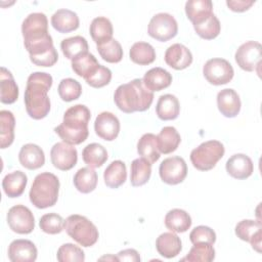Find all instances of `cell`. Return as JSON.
<instances>
[{"label": "cell", "instance_id": "obj_1", "mask_svg": "<svg viewBox=\"0 0 262 262\" xmlns=\"http://www.w3.org/2000/svg\"><path fill=\"white\" fill-rule=\"evenodd\" d=\"M21 33L30 58L54 49L52 37L48 33V19L44 13H30L21 24Z\"/></svg>", "mask_w": 262, "mask_h": 262}, {"label": "cell", "instance_id": "obj_2", "mask_svg": "<svg viewBox=\"0 0 262 262\" xmlns=\"http://www.w3.org/2000/svg\"><path fill=\"white\" fill-rule=\"evenodd\" d=\"M52 82L51 75L47 73L35 72L29 76L24 100L26 111L31 118L41 120L49 114L50 99L47 93Z\"/></svg>", "mask_w": 262, "mask_h": 262}, {"label": "cell", "instance_id": "obj_3", "mask_svg": "<svg viewBox=\"0 0 262 262\" xmlns=\"http://www.w3.org/2000/svg\"><path fill=\"white\" fill-rule=\"evenodd\" d=\"M90 118L91 113L86 105H73L66 111L62 123L54 128V132L66 143L72 145L80 144L88 137Z\"/></svg>", "mask_w": 262, "mask_h": 262}, {"label": "cell", "instance_id": "obj_4", "mask_svg": "<svg viewBox=\"0 0 262 262\" xmlns=\"http://www.w3.org/2000/svg\"><path fill=\"white\" fill-rule=\"evenodd\" d=\"M152 100L154 93L144 86L142 79H134L120 85L114 94L116 105L126 114L144 112L149 108Z\"/></svg>", "mask_w": 262, "mask_h": 262}, {"label": "cell", "instance_id": "obj_5", "mask_svg": "<svg viewBox=\"0 0 262 262\" xmlns=\"http://www.w3.org/2000/svg\"><path fill=\"white\" fill-rule=\"evenodd\" d=\"M58 191V178L50 172H43L35 177L29 192V196L31 203L36 208L46 209L56 204Z\"/></svg>", "mask_w": 262, "mask_h": 262}, {"label": "cell", "instance_id": "obj_6", "mask_svg": "<svg viewBox=\"0 0 262 262\" xmlns=\"http://www.w3.org/2000/svg\"><path fill=\"white\" fill-rule=\"evenodd\" d=\"M64 230L82 247L93 246L99 236L96 226L85 216L74 214L64 220Z\"/></svg>", "mask_w": 262, "mask_h": 262}, {"label": "cell", "instance_id": "obj_7", "mask_svg": "<svg viewBox=\"0 0 262 262\" xmlns=\"http://www.w3.org/2000/svg\"><path fill=\"white\" fill-rule=\"evenodd\" d=\"M224 145L218 140H209L201 143L190 152L192 166L200 171L213 169L224 156Z\"/></svg>", "mask_w": 262, "mask_h": 262}, {"label": "cell", "instance_id": "obj_8", "mask_svg": "<svg viewBox=\"0 0 262 262\" xmlns=\"http://www.w3.org/2000/svg\"><path fill=\"white\" fill-rule=\"evenodd\" d=\"M178 25L174 16L169 13L161 12L155 14L149 20L147 33L148 35L161 42H166L177 35Z\"/></svg>", "mask_w": 262, "mask_h": 262}, {"label": "cell", "instance_id": "obj_9", "mask_svg": "<svg viewBox=\"0 0 262 262\" xmlns=\"http://www.w3.org/2000/svg\"><path fill=\"white\" fill-rule=\"evenodd\" d=\"M203 74L206 80L213 85H224L233 78L234 71L232 66L224 58H211L204 68Z\"/></svg>", "mask_w": 262, "mask_h": 262}, {"label": "cell", "instance_id": "obj_10", "mask_svg": "<svg viewBox=\"0 0 262 262\" xmlns=\"http://www.w3.org/2000/svg\"><path fill=\"white\" fill-rule=\"evenodd\" d=\"M7 223L12 231L19 234L31 233L35 228L34 215L24 205H15L8 210Z\"/></svg>", "mask_w": 262, "mask_h": 262}, {"label": "cell", "instance_id": "obj_11", "mask_svg": "<svg viewBox=\"0 0 262 262\" xmlns=\"http://www.w3.org/2000/svg\"><path fill=\"white\" fill-rule=\"evenodd\" d=\"M262 47L259 42L247 41L242 44L235 52L234 58L237 66L247 72L257 71L261 63Z\"/></svg>", "mask_w": 262, "mask_h": 262}, {"label": "cell", "instance_id": "obj_12", "mask_svg": "<svg viewBox=\"0 0 262 262\" xmlns=\"http://www.w3.org/2000/svg\"><path fill=\"white\" fill-rule=\"evenodd\" d=\"M159 173L165 183L175 185L185 179L187 175V165L181 157H170L161 163Z\"/></svg>", "mask_w": 262, "mask_h": 262}, {"label": "cell", "instance_id": "obj_13", "mask_svg": "<svg viewBox=\"0 0 262 262\" xmlns=\"http://www.w3.org/2000/svg\"><path fill=\"white\" fill-rule=\"evenodd\" d=\"M50 159L55 168L61 171H68L76 166L78 152L72 144L63 141L57 142L51 147Z\"/></svg>", "mask_w": 262, "mask_h": 262}, {"label": "cell", "instance_id": "obj_14", "mask_svg": "<svg viewBox=\"0 0 262 262\" xmlns=\"http://www.w3.org/2000/svg\"><path fill=\"white\" fill-rule=\"evenodd\" d=\"M94 130L96 135L101 139L113 141L119 135L120 121L114 114L102 112L95 119Z\"/></svg>", "mask_w": 262, "mask_h": 262}, {"label": "cell", "instance_id": "obj_15", "mask_svg": "<svg viewBox=\"0 0 262 262\" xmlns=\"http://www.w3.org/2000/svg\"><path fill=\"white\" fill-rule=\"evenodd\" d=\"M261 222L251 219L239 221L235 226L236 236L245 242H249L254 250L261 252Z\"/></svg>", "mask_w": 262, "mask_h": 262}, {"label": "cell", "instance_id": "obj_16", "mask_svg": "<svg viewBox=\"0 0 262 262\" xmlns=\"http://www.w3.org/2000/svg\"><path fill=\"white\" fill-rule=\"evenodd\" d=\"M37 254L36 246L29 239H14L8 247V258L11 262H34Z\"/></svg>", "mask_w": 262, "mask_h": 262}, {"label": "cell", "instance_id": "obj_17", "mask_svg": "<svg viewBox=\"0 0 262 262\" xmlns=\"http://www.w3.org/2000/svg\"><path fill=\"white\" fill-rule=\"evenodd\" d=\"M166 63L174 70H184L192 62V54L190 50L180 43L169 46L165 52Z\"/></svg>", "mask_w": 262, "mask_h": 262}, {"label": "cell", "instance_id": "obj_18", "mask_svg": "<svg viewBox=\"0 0 262 262\" xmlns=\"http://www.w3.org/2000/svg\"><path fill=\"white\" fill-rule=\"evenodd\" d=\"M227 173L235 179H246L254 172L252 160L244 154H235L231 156L225 165Z\"/></svg>", "mask_w": 262, "mask_h": 262}, {"label": "cell", "instance_id": "obj_19", "mask_svg": "<svg viewBox=\"0 0 262 262\" xmlns=\"http://www.w3.org/2000/svg\"><path fill=\"white\" fill-rule=\"evenodd\" d=\"M241 99L235 90L226 88L217 94V105L219 112L226 118H234L241 111Z\"/></svg>", "mask_w": 262, "mask_h": 262}, {"label": "cell", "instance_id": "obj_20", "mask_svg": "<svg viewBox=\"0 0 262 262\" xmlns=\"http://www.w3.org/2000/svg\"><path fill=\"white\" fill-rule=\"evenodd\" d=\"M18 160L23 167L29 170H36L44 165L45 155L39 145L27 143L21 146L18 154Z\"/></svg>", "mask_w": 262, "mask_h": 262}, {"label": "cell", "instance_id": "obj_21", "mask_svg": "<svg viewBox=\"0 0 262 262\" xmlns=\"http://www.w3.org/2000/svg\"><path fill=\"white\" fill-rule=\"evenodd\" d=\"M185 13L192 25H199L213 14L211 0H189L185 3Z\"/></svg>", "mask_w": 262, "mask_h": 262}, {"label": "cell", "instance_id": "obj_22", "mask_svg": "<svg viewBox=\"0 0 262 262\" xmlns=\"http://www.w3.org/2000/svg\"><path fill=\"white\" fill-rule=\"evenodd\" d=\"M142 82L144 86L151 92L161 91L171 85L172 76L165 69L157 67L145 73L142 78Z\"/></svg>", "mask_w": 262, "mask_h": 262}, {"label": "cell", "instance_id": "obj_23", "mask_svg": "<svg viewBox=\"0 0 262 262\" xmlns=\"http://www.w3.org/2000/svg\"><path fill=\"white\" fill-rule=\"evenodd\" d=\"M158 253L168 259L176 257L182 250L180 237L173 232H164L160 234L156 241Z\"/></svg>", "mask_w": 262, "mask_h": 262}, {"label": "cell", "instance_id": "obj_24", "mask_svg": "<svg viewBox=\"0 0 262 262\" xmlns=\"http://www.w3.org/2000/svg\"><path fill=\"white\" fill-rule=\"evenodd\" d=\"M79 17L70 9H58L51 16L52 27L59 33H70L79 28Z\"/></svg>", "mask_w": 262, "mask_h": 262}, {"label": "cell", "instance_id": "obj_25", "mask_svg": "<svg viewBox=\"0 0 262 262\" xmlns=\"http://www.w3.org/2000/svg\"><path fill=\"white\" fill-rule=\"evenodd\" d=\"M27 182V175L24 172L17 170L4 176L2 180V187L8 198H18L24 193Z\"/></svg>", "mask_w": 262, "mask_h": 262}, {"label": "cell", "instance_id": "obj_26", "mask_svg": "<svg viewBox=\"0 0 262 262\" xmlns=\"http://www.w3.org/2000/svg\"><path fill=\"white\" fill-rule=\"evenodd\" d=\"M180 104L178 98L173 94H164L159 97L156 105V114L163 121L174 120L178 117Z\"/></svg>", "mask_w": 262, "mask_h": 262}, {"label": "cell", "instance_id": "obj_27", "mask_svg": "<svg viewBox=\"0 0 262 262\" xmlns=\"http://www.w3.org/2000/svg\"><path fill=\"white\" fill-rule=\"evenodd\" d=\"M0 100L5 104L15 102L18 97V87L13 79V76L4 67L1 68L0 73Z\"/></svg>", "mask_w": 262, "mask_h": 262}, {"label": "cell", "instance_id": "obj_28", "mask_svg": "<svg viewBox=\"0 0 262 262\" xmlns=\"http://www.w3.org/2000/svg\"><path fill=\"white\" fill-rule=\"evenodd\" d=\"M181 141L180 134L176 128L172 126H166L162 128L160 133L157 135V145L159 151L164 155L175 151Z\"/></svg>", "mask_w": 262, "mask_h": 262}, {"label": "cell", "instance_id": "obj_29", "mask_svg": "<svg viewBox=\"0 0 262 262\" xmlns=\"http://www.w3.org/2000/svg\"><path fill=\"white\" fill-rule=\"evenodd\" d=\"M165 225L172 232H185L191 226V217L181 209H172L165 216Z\"/></svg>", "mask_w": 262, "mask_h": 262}, {"label": "cell", "instance_id": "obj_30", "mask_svg": "<svg viewBox=\"0 0 262 262\" xmlns=\"http://www.w3.org/2000/svg\"><path fill=\"white\" fill-rule=\"evenodd\" d=\"M89 31L91 38L96 45H101L113 39V25L111 20L104 16L95 17L91 21Z\"/></svg>", "mask_w": 262, "mask_h": 262}, {"label": "cell", "instance_id": "obj_31", "mask_svg": "<svg viewBox=\"0 0 262 262\" xmlns=\"http://www.w3.org/2000/svg\"><path fill=\"white\" fill-rule=\"evenodd\" d=\"M127 178L126 165L124 162L117 160L113 161L104 170L103 180L107 187L118 188L120 187Z\"/></svg>", "mask_w": 262, "mask_h": 262}, {"label": "cell", "instance_id": "obj_32", "mask_svg": "<svg viewBox=\"0 0 262 262\" xmlns=\"http://www.w3.org/2000/svg\"><path fill=\"white\" fill-rule=\"evenodd\" d=\"M97 173L90 167H83L79 169L74 175V185L78 191L82 193H89L96 188Z\"/></svg>", "mask_w": 262, "mask_h": 262}, {"label": "cell", "instance_id": "obj_33", "mask_svg": "<svg viewBox=\"0 0 262 262\" xmlns=\"http://www.w3.org/2000/svg\"><path fill=\"white\" fill-rule=\"evenodd\" d=\"M137 152L150 164L156 163L161 157L157 145V136L152 133L143 134L137 142Z\"/></svg>", "mask_w": 262, "mask_h": 262}, {"label": "cell", "instance_id": "obj_34", "mask_svg": "<svg viewBox=\"0 0 262 262\" xmlns=\"http://www.w3.org/2000/svg\"><path fill=\"white\" fill-rule=\"evenodd\" d=\"M15 119L11 112L2 110L0 112V146L6 148L14 140Z\"/></svg>", "mask_w": 262, "mask_h": 262}, {"label": "cell", "instance_id": "obj_35", "mask_svg": "<svg viewBox=\"0 0 262 262\" xmlns=\"http://www.w3.org/2000/svg\"><path fill=\"white\" fill-rule=\"evenodd\" d=\"M130 59L139 66H147L155 61L156 51L155 48L146 42L134 43L129 51Z\"/></svg>", "mask_w": 262, "mask_h": 262}, {"label": "cell", "instance_id": "obj_36", "mask_svg": "<svg viewBox=\"0 0 262 262\" xmlns=\"http://www.w3.org/2000/svg\"><path fill=\"white\" fill-rule=\"evenodd\" d=\"M82 159L90 168H99L107 160L106 149L99 143H90L82 150Z\"/></svg>", "mask_w": 262, "mask_h": 262}, {"label": "cell", "instance_id": "obj_37", "mask_svg": "<svg viewBox=\"0 0 262 262\" xmlns=\"http://www.w3.org/2000/svg\"><path fill=\"white\" fill-rule=\"evenodd\" d=\"M151 175V164L142 158L133 160L131 163L130 182L132 186H141L145 184Z\"/></svg>", "mask_w": 262, "mask_h": 262}, {"label": "cell", "instance_id": "obj_38", "mask_svg": "<svg viewBox=\"0 0 262 262\" xmlns=\"http://www.w3.org/2000/svg\"><path fill=\"white\" fill-rule=\"evenodd\" d=\"M60 48L63 55L73 60L77 56L88 52V43L84 37L74 36L63 39L60 43Z\"/></svg>", "mask_w": 262, "mask_h": 262}, {"label": "cell", "instance_id": "obj_39", "mask_svg": "<svg viewBox=\"0 0 262 262\" xmlns=\"http://www.w3.org/2000/svg\"><path fill=\"white\" fill-rule=\"evenodd\" d=\"M99 63L96 57L89 53H83L72 60V69L79 77L84 79L88 78L97 68Z\"/></svg>", "mask_w": 262, "mask_h": 262}, {"label": "cell", "instance_id": "obj_40", "mask_svg": "<svg viewBox=\"0 0 262 262\" xmlns=\"http://www.w3.org/2000/svg\"><path fill=\"white\" fill-rule=\"evenodd\" d=\"M214 259H215V250L212 244L198 243V244H193V247L189 250L188 254L182 259V261L211 262Z\"/></svg>", "mask_w": 262, "mask_h": 262}, {"label": "cell", "instance_id": "obj_41", "mask_svg": "<svg viewBox=\"0 0 262 262\" xmlns=\"http://www.w3.org/2000/svg\"><path fill=\"white\" fill-rule=\"evenodd\" d=\"M97 51L101 58L110 63H117L123 58L122 46L116 39L97 45Z\"/></svg>", "mask_w": 262, "mask_h": 262}, {"label": "cell", "instance_id": "obj_42", "mask_svg": "<svg viewBox=\"0 0 262 262\" xmlns=\"http://www.w3.org/2000/svg\"><path fill=\"white\" fill-rule=\"evenodd\" d=\"M58 94L59 97L67 102L78 99L82 94V86L81 84L72 78L62 79L58 85Z\"/></svg>", "mask_w": 262, "mask_h": 262}, {"label": "cell", "instance_id": "obj_43", "mask_svg": "<svg viewBox=\"0 0 262 262\" xmlns=\"http://www.w3.org/2000/svg\"><path fill=\"white\" fill-rule=\"evenodd\" d=\"M195 33L205 40L215 39L221 30V25L217 16L213 13L208 19L199 25H193Z\"/></svg>", "mask_w": 262, "mask_h": 262}, {"label": "cell", "instance_id": "obj_44", "mask_svg": "<svg viewBox=\"0 0 262 262\" xmlns=\"http://www.w3.org/2000/svg\"><path fill=\"white\" fill-rule=\"evenodd\" d=\"M39 226L48 234H57L64 229V220L56 213H48L40 218Z\"/></svg>", "mask_w": 262, "mask_h": 262}, {"label": "cell", "instance_id": "obj_45", "mask_svg": "<svg viewBox=\"0 0 262 262\" xmlns=\"http://www.w3.org/2000/svg\"><path fill=\"white\" fill-rule=\"evenodd\" d=\"M56 258L59 262H83L85 260V254L80 247L67 243L59 247Z\"/></svg>", "mask_w": 262, "mask_h": 262}, {"label": "cell", "instance_id": "obj_46", "mask_svg": "<svg viewBox=\"0 0 262 262\" xmlns=\"http://www.w3.org/2000/svg\"><path fill=\"white\" fill-rule=\"evenodd\" d=\"M85 80H86V83L91 87L101 88L111 82L112 72L108 68L99 64L98 68Z\"/></svg>", "mask_w": 262, "mask_h": 262}, {"label": "cell", "instance_id": "obj_47", "mask_svg": "<svg viewBox=\"0 0 262 262\" xmlns=\"http://www.w3.org/2000/svg\"><path fill=\"white\" fill-rule=\"evenodd\" d=\"M189 239L192 244L208 243L213 245L216 242V233L209 226L200 225L191 230L189 233Z\"/></svg>", "mask_w": 262, "mask_h": 262}, {"label": "cell", "instance_id": "obj_48", "mask_svg": "<svg viewBox=\"0 0 262 262\" xmlns=\"http://www.w3.org/2000/svg\"><path fill=\"white\" fill-rule=\"evenodd\" d=\"M254 1H245V0H228L226 1V5L230 10L235 12H244L248 10L252 5H254Z\"/></svg>", "mask_w": 262, "mask_h": 262}, {"label": "cell", "instance_id": "obj_49", "mask_svg": "<svg viewBox=\"0 0 262 262\" xmlns=\"http://www.w3.org/2000/svg\"><path fill=\"white\" fill-rule=\"evenodd\" d=\"M119 261H130V262H138L140 261V256L138 252L134 249H126L120 251L117 255Z\"/></svg>", "mask_w": 262, "mask_h": 262}]
</instances>
